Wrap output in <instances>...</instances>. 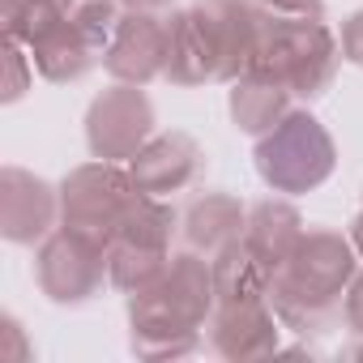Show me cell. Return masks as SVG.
<instances>
[{
	"label": "cell",
	"instance_id": "603a6c76",
	"mask_svg": "<svg viewBox=\"0 0 363 363\" xmlns=\"http://www.w3.org/2000/svg\"><path fill=\"white\" fill-rule=\"evenodd\" d=\"M30 90H35V56H30L26 43L5 39V94H0V103L13 107V103H22Z\"/></svg>",
	"mask_w": 363,
	"mask_h": 363
},
{
	"label": "cell",
	"instance_id": "cb8c5ba5",
	"mask_svg": "<svg viewBox=\"0 0 363 363\" xmlns=\"http://www.w3.org/2000/svg\"><path fill=\"white\" fill-rule=\"evenodd\" d=\"M337 43H342V60L354 65V69H363V9H354V13L342 22Z\"/></svg>",
	"mask_w": 363,
	"mask_h": 363
},
{
	"label": "cell",
	"instance_id": "ffe728a7",
	"mask_svg": "<svg viewBox=\"0 0 363 363\" xmlns=\"http://www.w3.org/2000/svg\"><path fill=\"white\" fill-rule=\"evenodd\" d=\"M171 257H175L171 248H141V244H124V240H116V244L107 248V274H111V286L124 291V295H137V291L154 286V282L167 274Z\"/></svg>",
	"mask_w": 363,
	"mask_h": 363
},
{
	"label": "cell",
	"instance_id": "44dd1931",
	"mask_svg": "<svg viewBox=\"0 0 363 363\" xmlns=\"http://www.w3.org/2000/svg\"><path fill=\"white\" fill-rule=\"evenodd\" d=\"M0 18H5V39L35 48L65 22V0H0Z\"/></svg>",
	"mask_w": 363,
	"mask_h": 363
},
{
	"label": "cell",
	"instance_id": "ba28073f",
	"mask_svg": "<svg viewBox=\"0 0 363 363\" xmlns=\"http://www.w3.org/2000/svg\"><path fill=\"white\" fill-rule=\"evenodd\" d=\"M60 227V184L5 162L0 167V235L18 248H39Z\"/></svg>",
	"mask_w": 363,
	"mask_h": 363
},
{
	"label": "cell",
	"instance_id": "3957f363",
	"mask_svg": "<svg viewBox=\"0 0 363 363\" xmlns=\"http://www.w3.org/2000/svg\"><path fill=\"white\" fill-rule=\"evenodd\" d=\"M337 65H342V43L325 18H282L261 5V30L248 73L274 77L299 99H320L333 86Z\"/></svg>",
	"mask_w": 363,
	"mask_h": 363
},
{
	"label": "cell",
	"instance_id": "f1b7e54d",
	"mask_svg": "<svg viewBox=\"0 0 363 363\" xmlns=\"http://www.w3.org/2000/svg\"><path fill=\"white\" fill-rule=\"evenodd\" d=\"M346 235H350V244H354V252L363 257V210H359V214L350 218V231H346Z\"/></svg>",
	"mask_w": 363,
	"mask_h": 363
},
{
	"label": "cell",
	"instance_id": "484cf974",
	"mask_svg": "<svg viewBox=\"0 0 363 363\" xmlns=\"http://www.w3.org/2000/svg\"><path fill=\"white\" fill-rule=\"evenodd\" d=\"M261 5L282 18H325V0H261Z\"/></svg>",
	"mask_w": 363,
	"mask_h": 363
},
{
	"label": "cell",
	"instance_id": "7402d4cb",
	"mask_svg": "<svg viewBox=\"0 0 363 363\" xmlns=\"http://www.w3.org/2000/svg\"><path fill=\"white\" fill-rule=\"evenodd\" d=\"M65 18H69L90 43H99V48L107 52L111 30H116V22L124 18V5H120V0H65Z\"/></svg>",
	"mask_w": 363,
	"mask_h": 363
},
{
	"label": "cell",
	"instance_id": "f546056e",
	"mask_svg": "<svg viewBox=\"0 0 363 363\" xmlns=\"http://www.w3.org/2000/svg\"><path fill=\"white\" fill-rule=\"evenodd\" d=\"M342 354H346V359H363V337H350V346H346Z\"/></svg>",
	"mask_w": 363,
	"mask_h": 363
},
{
	"label": "cell",
	"instance_id": "9a60e30c",
	"mask_svg": "<svg viewBox=\"0 0 363 363\" xmlns=\"http://www.w3.org/2000/svg\"><path fill=\"white\" fill-rule=\"evenodd\" d=\"M244 223H248V206L231 193H201L189 201L184 218H179V231H184L189 248L218 257L223 248L244 240Z\"/></svg>",
	"mask_w": 363,
	"mask_h": 363
},
{
	"label": "cell",
	"instance_id": "4316f807",
	"mask_svg": "<svg viewBox=\"0 0 363 363\" xmlns=\"http://www.w3.org/2000/svg\"><path fill=\"white\" fill-rule=\"evenodd\" d=\"M0 329H5V337L13 342L9 359H18V363H22V359H30V346L22 342V320H18V316H0Z\"/></svg>",
	"mask_w": 363,
	"mask_h": 363
},
{
	"label": "cell",
	"instance_id": "52a82bcc",
	"mask_svg": "<svg viewBox=\"0 0 363 363\" xmlns=\"http://www.w3.org/2000/svg\"><path fill=\"white\" fill-rule=\"evenodd\" d=\"M154 124L158 116L145 86L111 82L86 107V150L90 158H103V162H128L154 137Z\"/></svg>",
	"mask_w": 363,
	"mask_h": 363
},
{
	"label": "cell",
	"instance_id": "2e32d148",
	"mask_svg": "<svg viewBox=\"0 0 363 363\" xmlns=\"http://www.w3.org/2000/svg\"><path fill=\"white\" fill-rule=\"evenodd\" d=\"M227 111H231V124L244 133V137H265L286 111H291V90L274 77H261V73H244L231 82V94H227Z\"/></svg>",
	"mask_w": 363,
	"mask_h": 363
},
{
	"label": "cell",
	"instance_id": "5bb4252c",
	"mask_svg": "<svg viewBox=\"0 0 363 363\" xmlns=\"http://www.w3.org/2000/svg\"><path fill=\"white\" fill-rule=\"evenodd\" d=\"M303 231H308L303 214H299V210L291 206V197H282V193L261 197L257 206H248L244 244H248V252L269 269V278H274V269L295 252V244L303 240Z\"/></svg>",
	"mask_w": 363,
	"mask_h": 363
},
{
	"label": "cell",
	"instance_id": "ac0fdd59",
	"mask_svg": "<svg viewBox=\"0 0 363 363\" xmlns=\"http://www.w3.org/2000/svg\"><path fill=\"white\" fill-rule=\"evenodd\" d=\"M214 265V291L218 303H252V299H269V269L248 252V244H231L218 257H210Z\"/></svg>",
	"mask_w": 363,
	"mask_h": 363
},
{
	"label": "cell",
	"instance_id": "30bf717a",
	"mask_svg": "<svg viewBox=\"0 0 363 363\" xmlns=\"http://www.w3.org/2000/svg\"><path fill=\"white\" fill-rule=\"evenodd\" d=\"M103 69L111 82L150 86L167 69V13H128L116 22L111 43L103 52Z\"/></svg>",
	"mask_w": 363,
	"mask_h": 363
},
{
	"label": "cell",
	"instance_id": "9c48e42d",
	"mask_svg": "<svg viewBox=\"0 0 363 363\" xmlns=\"http://www.w3.org/2000/svg\"><path fill=\"white\" fill-rule=\"evenodd\" d=\"M282 320L274 312L269 299H252V303H218L206 337L214 346V354L231 359V363H248V359H269L282 350Z\"/></svg>",
	"mask_w": 363,
	"mask_h": 363
},
{
	"label": "cell",
	"instance_id": "83f0119b",
	"mask_svg": "<svg viewBox=\"0 0 363 363\" xmlns=\"http://www.w3.org/2000/svg\"><path fill=\"white\" fill-rule=\"evenodd\" d=\"M128 13H171L175 0H120Z\"/></svg>",
	"mask_w": 363,
	"mask_h": 363
},
{
	"label": "cell",
	"instance_id": "6da1fadb",
	"mask_svg": "<svg viewBox=\"0 0 363 363\" xmlns=\"http://www.w3.org/2000/svg\"><path fill=\"white\" fill-rule=\"evenodd\" d=\"M218 308L214 265L206 252H175L167 274L128 295V350L137 359H184L206 346V325Z\"/></svg>",
	"mask_w": 363,
	"mask_h": 363
},
{
	"label": "cell",
	"instance_id": "7a4b0ae2",
	"mask_svg": "<svg viewBox=\"0 0 363 363\" xmlns=\"http://www.w3.org/2000/svg\"><path fill=\"white\" fill-rule=\"evenodd\" d=\"M363 257L354 252L350 235L333 227H308L295 252L269 278V303L291 333H325L329 320L342 312L346 291L359 274Z\"/></svg>",
	"mask_w": 363,
	"mask_h": 363
},
{
	"label": "cell",
	"instance_id": "d6986e66",
	"mask_svg": "<svg viewBox=\"0 0 363 363\" xmlns=\"http://www.w3.org/2000/svg\"><path fill=\"white\" fill-rule=\"evenodd\" d=\"M179 214L167 197H150V193H137V201L128 206V214H124V223H120V231H116V240H124V244H141V248H171V235H175V227H179ZM111 240V244H116ZM107 244V248H111Z\"/></svg>",
	"mask_w": 363,
	"mask_h": 363
},
{
	"label": "cell",
	"instance_id": "d4e9b609",
	"mask_svg": "<svg viewBox=\"0 0 363 363\" xmlns=\"http://www.w3.org/2000/svg\"><path fill=\"white\" fill-rule=\"evenodd\" d=\"M342 320H346V333L350 337H363V265L346 291V303H342Z\"/></svg>",
	"mask_w": 363,
	"mask_h": 363
},
{
	"label": "cell",
	"instance_id": "277c9868",
	"mask_svg": "<svg viewBox=\"0 0 363 363\" xmlns=\"http://www.w3.org/2000/svg\"><path fill=\"white\" fill-rule=\"evenodd\" d=\"M252 162L269 193L303 197L337 171V141L308 107H291L265 137H257Z\"/></svg>",
	"mask_w": 363,
	"mask_h": 363
},
{
	"label": "cell",
	"instance_id": "5b68a950",
	"mask_svg": "<svg viewBox=\"0 0 363 363\" xmlns=\"http://www.w3.org/2000/svg\"><path fill=\"white\" fill-rule=\"evenodd\" d=\"M133 201H137V184L124 162H103V158L77 162L60 179V227L107 248Z\"/></svg>",
	"mask_w": 363,
	"mask_h": 363
},
{
	"label": "cell",
	"instance_id": "7c38bea8",
	"mask_svg": "<svg viewBox=\"0 0 363 363\" xmlns=\"http://www.w3.org/2000/svg\"><path fill=\"white\" fill-rule=\"evenodd\" d=\"M210 30V43L218 52V82H235L252 69L257 30H261V5L257 0H197L193 5Z\"/></svg>",
	"mask_w": 363,
	"mask_h": 363
},
{
	"label": "cell",
	"instance_id": "8fae6325",
	"mask_svg": "<svg viewBox=\"0 0 363 363\" xmlns=\"http://www.w3.org/2000/svg\"><path fill=\"white\" fill-rule=\"evenodd\" d=\"M128 175L137 193H150V197H171L179 189H189L197 171H201V145L193 133H154L128 162Z\"/></svg>",
	"mask_w": 363,
	"mask_h": 363
},
{
	"label": "cell",
	"instance_id": "4fadbf2b",
	"mask_svg": "<svg viewBox=\"0 0 363 363\" xmlns=\"http://www.w3.org/2000/svg\"><path fill=\"white\" fill-rule=\"evenodd\" d=\"M171 86H206L218 82V52L197 9H171L167 13V69Z\"/></svg>",
	"mask_w": 363,
	"mask_h": 363
},
{
	"label": "cell",
	"instance_id": "e0dca14e",
	"mask_svg": "<svg viewBox=\"0 0 363 363\" xmlns=\"http://www.w3.org/2000/svg\"><path fill=\"white\" fill-rule=\"evenodd\" d=\"M30 56H35V69H39L43 82H52V86H73V82H82V77L103 60V48L90 43V39L65 18L48 39H39V43L30 48Z\"/></svg>",
	"mask_w": 363,
	"mask_h": 363
},
{
	"label": "cell",
	"instance_id": "8992f818",
	"mask_svg": "<svg viewBox=\"0 0 363 363\" xmlns=\"http://www.w3.org/2000/svg\"><path fill=\"white\" fill-rule=\"evenodd\" d=\"M35 282L43 291L48 303L56 308H82L94 295H103V286L111 282L107 274V248L56 227L39 248H35Z\"/></svg>",
	"mask_w": 363,
	"mask_h": 363
}]
</instances>
